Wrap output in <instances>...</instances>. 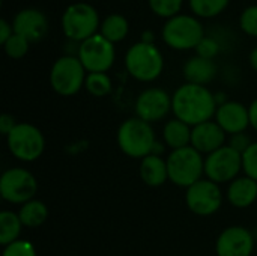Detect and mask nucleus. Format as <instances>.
Segmentation results:
<instances>
[{
  "instance_id": "nucleus-18",
  "label": "nucleus",
  "mask_w": 257,
  "mask_h": 256,
  "mask_svg": "<svg viewBox=\"0 0 257 256\" xmlns=\"http://www.w3.org/2000/svg\"><path fill=\"white\" fill-rule=\"evenodd\" d=\"M217 65L212 59H205L200 56H194L188 59L184 65V77L187 83L205 86L211 83L217 75Z\"/></svg>"
},
{
  "instance_id": "nucleus-31",
  "label": "nucleus",
  "mask_w": 257,
  "mask_h": 256,
  "mask_svg": "<svg viewBox=\"0 0 257 256\" xmlns=\"http://www.w3.org/2000/svg\"><path fill=\"white\" fill-rule=\"evenodd\" d=\"M2 256H36V250L30 241L17 240L3 249Z\"/></svg>"
},
{
  "instance_id": "nucleus-20",
  "label": "nucleus",
  "mask_w": 257,
  "mask_h": 256,
  "mask_svg": "<svg viewBox=\"0 0 257 256\" xmlns=\"http://www.w3.org/2000/svg\"><path fill=\"white\" fill-rule=\"evenodd\" d=\"M140 178L149 187H160L169 180L167 160L160 155L149 154L140 163Z\"/></svg>"
},
{
  "instance_id": "nucleus-7",
  "label": "nucleus",
  "mask_w": 257,
  "mask_h": 256,
  "mask_svg": "<svg viewBox=\"0 0 257 256\" xmlns=\"http://www.w3.org/2000/svg\"><path fill=\"white\" fill-rule=\"evenodd\" d=\"M84 72L86 69L77 56H62L51 66L50 83L59 95L72 97L83 88Z\"/></svg>"
},
{
  "instance_id": "nucleus-37",
  "label": "nucleus",
  "mask_w": 257,
  "mask_h": 256,
  "mask_svg": "<svg viewBox=\"0 0 257 256\" xmlns=\"http://www.w3.org/2000/svg\"><path fill=\"white\" fill-rule=\"evenodd\" d=\"M164 152V145L161 143V142H155V145H154V149H152V154L154 155H160L161 157V154Z\"/></svg>"
},
{
  "instance_id": "nucleus-6",
  "label": "nucleus",
  "mask_w": 257,
  "mask_h": 256,
  "mask_svg": "<svg viewBox=\"0 0 257 256\" xmlns=\"http://www.w3.org/2000/svg\"><path fill=\"white\" fill-rule=\"evenodd\" d=\"M99 26V15L89 3L69 5L62 15V29L65 35L75 42H83L96 35Z\"/></svg>"
},
{
  "instance_id": "nucleus-4",
  "label": "nucleus",
  "mask_w": 257,
  "mask_h": 256,
  "mask_svg": "<svg viewBox=\"0 0 257 256\" xmlns=\"http://www.w3.org/2000/svg\"><path fill=\"white\" fill-rule=\"evenodd\" d=\"M169 181L178 187H191L197 181L203 180L205 160L202 154L193 146L172 151L167 158Z\"/></svg>"
},
{
  "instance_id": "nucleus-2",
  "label": "nucleus",
  "mask_w": 257,
  "mask_h": 256,
  "mask_svg": "<svg viewBox=\"0 0 257 256\" xmlns=\"http://www.w3.org/2000/svg\"><path fill=\"white\" fill-rule=\"evenodd\" d=\"M155 133L149 122L140 118L126 119L117 130V145L123 154L133 158H145L152 154Z\"/></svg>"
},
{
  "instance_id": "nucleus-35",
  "label": "nucleus",
  "mask_w": 257,
  "mask_h": 256,
  "mask_svg": "<svg viewBox=\"0 0 257 256\" xmlns=\"http://www.w3.org/2000/svg\"><path fill=\"white\" fill-rule=\"evenodd\" d=\"M12 35H14L12 26H11L5 18H2V20H0V44L5 45L6 41H8Z\"/></svg>"
},
{
  "instance_id": "nucleus-26",
  "label": "nucleus",
  "mask_w": 257,
  "mask_h": 256,
  "mask_svg": "<svg viewBox=\"0 0 257 256\" xmlns=\"http://www.w3.org/2000/svg\"><path fill=\"white\" fill-rule=\"evenodd\" d=\"M84 88L93 97H105L111 92V80L105 72H90L86 75Z\"/></svg>"
},
{
  "instance_id": "nucleus-21",
  "label": "nucleus",
  "mask_w": 257,
  "mask_h": 256,
  "mask_svg": "<svg viewBox=\"0 0 257 256\" xmlns=\"http://www.w3.org/2000/svg\"><path fill=\"white\" fill-rule=\"evenodd\" d=\"M191 131L193 128L179 121V119H170L163 130V137H164V143L172 148V151L176 149H182L187 146H191Z\"/></svg>"
},
{
  "instance_id": "nucleus-19",
  "label": "nucleus",
  "mask_w": 257,
  "mask_h": 256,
  "mask_svg": "<svg viewBox=\"0 0 257 256\" xmlns=\"http://www.w3.org/2000/svg\"><path fill=\"white\" fill-rule=\"evenodd\" d=\"M227 199L235 208H248L257 199V181L248 177L233 180L227 189Z\"/></svg>"
},
{
  "instance_id": "nucleus-38",
  "label": "nucleus",
  "mask_w": 257,
  "mask_h": 256,
  "mask_svg": "<svg viewBox=\"0 0 257 256\" xmlns=\"http://www.w3.org/2000/svg\"><path fill=\"white\" fill-rule=\"evenodd\" d=\"M250 65L253 66L254 71H257V47L253 48V51L250 53Z\"/></svg>"
},
{
  "instance_id": "nucleus-29",
  "label": "nucleus",
  "mask_w": 257,
  "mask_h": 256,
  "mask_svg": "<svg viewBox=\"0 0 257 256\" xmlns=\"http://www.w3.org/2000/svg\"><path fill=\"white\" fill-rule=\"evenodd\" d=\"M239 26L247 35L257 36V5H251L242 11L239 17Z\"/></svg>"
},
{
  "instance_id": "nucleus-9",
  "label": "nucleus",
  "mask_w": 257,
  "mask_h": 256,
  "mask_svg": "<svg viewBox=\"0 0 257 256\" xmlns=\"http://www.w3.org/2000/svg\"><path fill=\"white\" fill-rule=\"evenodd\" d=\"M77 57L80 59L81 65L89 74L107 72L114 63V44L105 39L101 33H96L87 38L86 41L80 42Z\"/></svg>"
},
{
  "instance_id": "nucleus-33",
  "label": "nucleus",
  "mask_w": 257,
  "mask_h": 256,
  "mask_svg": "<svg viewBox=\"0 0 257 256\" xmlns=\"http://www.w3.org/2000/svg\"><path fill=\"white\" fill-rule=\"evenodd\" d=\"M251 145H253L251 137H250L248 134H245V131H244V133H238V134H232V137H230V140H229V146H230L232 149H235L236 152H239L241 155H242Z\"/></svg>"
},
{
  "instance_id": "nucleus-30",
  "label": "nucleus",
  "mask_w": 257,
  "mask_h": 256,
  "mask_svg": "<svg viewBox=\"0 0 257 256\" xmlns=\"http://www.w3.org/2000/svg\"><path fill=\"white\" fill-rule=\"evenodd\" d=\"M242 170L245 177L257 181V142L242 154Z\"/></svg>"
},
{
  "instance_id": "nucleus-13",
  "label": "nucleus",
  "mask_w": 257,
  "mask_h": 256,
  "mask_svg": "<svg viewBox=\"0 0 257 256\" xmlns=\"http://www.w3.org/2000/svg\"><path fill=\"white\" fill-rule=\"evenodd\" d=\"M172 110V97L160 88L143 91L136 100V115L145 122H157L164 119Z\"/></svg>"
},
{
  "instance_id": "nucleus-28",
  "label": "nucleus",
  "mask_w": 257,
  "mask_h": 256,
  "mask_svg": "<svg viewBox=\"0 0 257 256\" xmlns=\"http://www.w3.org/2000/svg\"><path fill=\"white\" fill-rule=\"evenodd\" d=\"M29 45H30V42L24 36L14 33L6 41V44L3 47H5V51H6V54L9 57H12V59H21L29 51Z\"/></svg>"
},
{
  "instance_id": "nucleus-23",
  "label": "nucleus",
  "mask_w": 257,
  "mask_h": 256,
  "mask_svg": "<svg viewBox=\"0 0 257 256\" xmlns=\"http://www.w3.org/2000/svg\"><path fill=\"white\" fill-rule=\"evenodd\" d=\"M101 35L108 39L110 42H119L122 39H125V36L128 35L130 30V24L128 20L120 15V14H110L104 18V21L101 23Z\"/></svg>"
},
{
  "instance_id": "nucleus-12",
  "label": "nucleus",
  "mask_w": 257,
  "mask_h": 256,
  "mask_svg": "<svg viewBox=\"0 0 257 256\" xmlns=\"http://www.w3.org/2000/svg\"><path fill=\"white\" fill-rule=\"evenodd\" d=\"M185 202L191 213L206 217L220 210L223 204V195L218 184L206 178L187 189Z\"/></svg>"
},
{
  "instance_id": "nucleus-8",
  "label": "nucleus",
  "mask_w": 257,
  "mask_h": 256,
  "mask_svg": "<svg viewBox=\"0 0 257 256\" xmlns=\"http://www.w3.org/2000/svg\"><path fill=\"white\" fill-rule=\"evenodd\" d=\"M8 148L11 154L21 161L38 160L45 148V140L39 128L32 124L21 122L6 136Z\"/></svg>"
},
{
  "instance_id": "nucleus-32",
  "label": "nucleus",
  "mask_w": 257,
  "mask_h": 256,
  "mask_svg": "<svg viewBox=\"0 0 257 256\" xmlns=\"http://www.w3.org/2000/svg\"><path fill=\"white\" fill-rule=\"evenodd\" d=\"M196 51H197V56L214 60V57L220 53V44H218V41L215 38L205 35V38L196 47Z\"/></svg>"
},
{
  "instance_id": "nucleus-27",
  "label": "nucleus",
  "mask_w": 257,
  "mask_h": 256,
  "mask_svg": "<svg viewBox=\"0 0 257 256\" xmlns=\"http://www.w3.org/2000/svg\"><path fill=\"white\" fill-rule=\"evenodd\" d=\"M149 6L154 14L163 18H172L179 14L182 0H149Z\"/></svg>"
},
{
  "instance_id": "nucleus-36",
  "label": "nucleus",
  "mask_w": 257,
  "mask_h": 256,
  "mask_svg": "<svg viewBox=\"0 0 257 256\" xmlns=\"http://www.w3.org/2000/svg\"><path fill=\"white\" fill-rule=\"evenodd\" d=\"M248 110H250V125L257 131V98L251 103Z\"/></svg>"
},
{
  "instance_id": "nucleus-24",
  "label": "nucleus",
  "mask_w": 257,
  "mask_h": 256,
  "mask_svg": "<svg viewBox=\"0 0 257 256\" xmlns=\"http://www.w3.org/2000/svg\"><path fill=\"white\" fill-rule=\"evenodd\" d=\"M23 223L20 216L12 211H2L0 213V244L8 246L18 240L21 232Z\"/></svg>"
},
{
  "instance_id": "nucleus-25",
  "label": "nucleus",
  "mask_w": 257,
  "mask_h": 256,
  "mask_svg": "<svg viewBox=\"0 0 257 256\" xmlns=\"http://www.w3.org/2000/svg\"><path fill=\"white\" fill-rule=\"evenodd\" d=\"M194 15L200 18H212L220 15L230 0H188Z\"/></svg>"
},
{
  "instance_id": "nucleus-5",
  "label": "nucleus",
  "mask_w": 257,
  "mask_h": 256,
  "mask_svg": "<svg viewBox=\"0 0 257 256\" xmlns=\"http://www.w3.org/2000/svg\"><path fill=\"white\" fill-rule=\"evenodd\" d=\"M205 38V29L200 20L191 15L178 14L163 26L164 42L175 50L196 48Z\"/></svg>"
},
{
  "instance_id": "nucleus-34",
  "label": "nucleus",
  "mask_w": 257,
  "mask_h": 256,
  "mask_svg": "<svg viewBox=\"0 0 257 256\" xmlns=\"http://www.w3.org/2000/svg\"><path fill=\"white\" fill-rule=\"evenodd\" d=\"M15 125H17V122H15V119H14L12 115L3 113V115L0 116V133H2V134L8 136V134L15 128Z\"/></svg>"
},
{
  "instance_id": "nucleus-10",
  "label": "nucleus",
  "mask_w": 257,
  "mask_h": 256,
  "mask_svg": "<svg viewBox=\"0 0 257 256\" xmlns=\"http://www.w3.org/2000/svg\"><path fill=\"white\" fill-rule=\"evenodd\" d=\"M36 192V178L23 167L8 169L0 178V195L9 204L24 205L33 199Z\"/></svg>"
},
{
  "instance_id": "nucleus-22",
  "label": "nucleus",
  "mask_w": 257,
  "mask_h": 256,
  "mask_svg": "<svg viewBox=\"0 0 257 256\" xmlns=\"http://www.w3.org/2000/svg\"><path fill=\"white\" fill-rule=\"evenodd\" d=\"M20 220L26 228H38L48 219V208L42 201L32 199L21 205L18 211Z\"/></svg>"
},
{
  "instance_id": "nucleus-1",
  "label": "nucleus",
  "mask_w": 257,
  "mask_h": 256,
  "mask_svg": "<svg viewBox=\"0 0 257 256\" xmlns=\"http://www.w3.org/2000/svg\"><path fill=\"white\" fill-rule=\"evenodd\" d=\"M217 109L215 95L206 86L185 83L179 86L172 97V112L176 119L190 127L211 121Z\"/></svg>"
},
{
  "instance_id": "nucleus-3",
  "label": "nucleus",
  "mask_w": 257,
  "mask_h": 256,
  "mask_svg": "<svg viewBox=\"0 0 257 256\" xmlns=\"http://www.w3.org/2000/svg\"><path fill=\"white\" fill-rule=\"evenodd\" d=\"M125 66L131 77L139 81L157 80L164 68L161 51L149 42H137L131 45L125 54Z\"/></svg>"
},
{
  "instance_id": "nucleus-11",
  "label": "nucleus",
  "mask_w": 257,
  "mask_h": 256,
  "mask_svg": "<svg viewBox=\"0 0 257 256\" xmlns=\"http://www.w3.org/2000/svg\"><path fill=\"white\" fill-rule=\"evenodd\" d=\"M241 170L242 155L229 145H224L205 158V175L217 184L232 183Z\"/></svg>"
},
{
  "instance_id": "nucleus-17",
  "label": "nucleus",
  "mask_w": 257,
  "mask_h": 256,
  "mask_svg": "<svg viewBox=\"0 0 257 256\" xmlns=\"http://www.w3.org/2000/svg\"><path fill=\"white\" fill-rule=\"evenodd\" d=\"M226 143L224 130L215 122L208 121L193 127L191 131V146L200 154H212L217 149L223 148Z\"/></svg>"
},
{
  "instance_id": "nucleus-16",
  "label": "nucleus",
  "mask_w": 257,
  "mask_h": 256,
  "mask_svg": "<svg viewBox=\"0 0 257 256\" xmlns=\"http://www.w3.org/2000/svg\"><path fill=\"white\" fill-rule=\"evenodd\" d=\"M215 122L226 134L244 133L250 125V110L238 101H226L218 106Z\"/></svg>"
},
{
  "instance_id": "nucleus-14",
  "label": "nucleus",
  "mask_w": 257,
  "mask_h": 256,
  "mask_svg": "<svg viewBox=\"0 0 257 256\" xmlns=\"http://www.w3.org/2000/svg\"><path fill=\"white\" fill-rule=\"evenodd\" d=\"M254 249L253 234L242 226L226 228L217 238L215 250L218 256H250Z\"/></svg>"
},
{
  "instance_id": "nucleus-15",
  "label": "nucleus",
  "mask_w": 257,
  "mask_h": 256,
  "mask_svg": "<svg viewBox=\"0 0 257 256\" xmlns=\"http://www.w3.org/2000/svg\"><path fill=\"white\" fill-rule=\"evenodd\" d=\"M12 29L14 33L24 36L29 42H38L47 35L48 21L41 11L35 8H26L15 15Z\"/></svg>"
}]
</instances>
